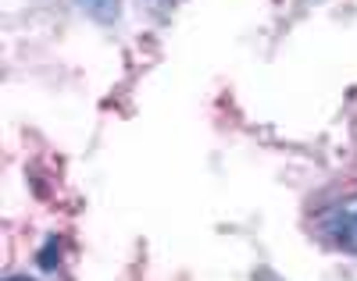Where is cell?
<instances>
[{
  "mask_svg": "<svg viewBox=\"0 0 357 281\" xmlns=\"http://www.w3.org/2000/svg\"><path fill=\"white\" fill-rule=\"evenodd\" d=\"M325 232H329L343 249L357 253V196L336 203L329 214H325Z\"/></svg>",
  "mask_w": 357,
  "mask_h": 281,
  "instance_id": "1",
  "label": "cell"
},
{
  "mask_svg": "<svg viewBox=\"0 0 357 281\" xmlns=\"http://www.w3.org/2000/svg\"><path fill=\"white\" fill-rule=\"evenodd\" d=\"M75 4L100 25H111L118 15H122V0H75Z\"/></svg>",
  "mask_w": 357,
  "mask_h": 281,
  "instance_id": "2",
  "label": "cell"
},
{
  "mask_svg": "<svg viewBox=\"0 0 357 281\" xmlns=\"http://www.w3.org/2000/svg\"><path fill=\"white\" fill-rule=\"evenodd\" d=\"M8 281H33V278H8Z\"/></svg>",
  "mask_w": 357,
  "mask_h": 281,
  "instance_id": "3",
  "label": "cell"
}]
</instances>
